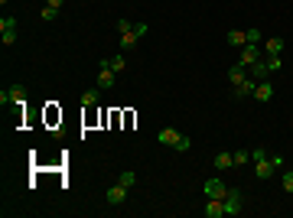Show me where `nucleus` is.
<instances>
[{
	"label": "nucleus",
	"mask_w": 293,
	"mask_h": 218,
	"mask_svg": "<svg viewBox=\"0 0 293 218\" xmlns=\"http://www.w3.org/2000/svg\"><path fill=\"white\" fill-rule=\"evenodd\" d=\"M95 85H98V88H101V91H111V88H114V85H117V72H114V68L108 65V59H101V65H98Z\"/></svg>",
	"instance_id": "3"
},
{
	"label": "nucleus",
	"mask_w": 293,
	"mask_h": 218,
	"mask_svg": "<svg viewBox=\"0 0 293 218\" xmlns=\"http://www.w3.org/2000/svg\"><path fill=\"white\" fill-rule=\"evenodd\" d=\"M202 215L205 218H225V202H222V199H209L205 209H202Z\"/></svg>",
	"instance_id": "9"
},
{
	"label": "nucleus",
	"mask_w": 293,
	"mask_h": 218,
	"mask_svg": "<svg viewBox=\"0 0 293 218\" xmlns=\"http://www.w3.org/2000/svg\"><path fill=\"white\" fill-rule=\"evenodd\" d=\"M225 202V215H241V202H245V196H241L238 189H228V196L222 199Z\"/></svg>",
	"instance_id": "8"
},
{
	"label": "nucleus",
	"mask_w": 293,
	"mask_h": 218,
	"mask_svg": "<svg viewBox=\"0 0 293 218\" xmlns=\"http://www.w3.org/2000/svg\"><path fill=\"white\" fill-rule=\"evenodd\" d=\"M104 199H108L111 205H124V202H127V186H121V183H117V186H111Z\"/></svg>",
	"instance_id": "11"
},
{
	"label": "nucleus",
	"mask_w": 293,
	"mask_h": 218,
	"mask_svg": "<svg viewBox=\"0 0 293 218\" xmlns=\"http://www.w3.org/2000/svg\"><path fill=\"white\" fill-rule=\"evenodd\" d=\"M248 75L258 78V82H264V78L271 75V68H267V62H264V59H261V62H254V65H248Z\"/></svg>",
	"instance_id": "13"
},
{
	"label": "nucleus",
	"mask_w": 293,
	"mask_h": 218,
	"mask_svg": "<svg viewBox=\"0 0 293 218\" xmlns=\"http://www.w3.org/2000/svg\"><path fill=\"white\" fill-rule=\"evenodd\" d=\"M254 88H258V78L248 75L241 85H235V98H254Z\"/></svg>",
	"instance_id": "10"
},
{
	"label": "nucleus",
	"mask_w": 293,
	"mask_h": 218,
	"mask_svg": "<svg viewBox=\"0 0 293 218\" xmlns=\"http://www.w3.org/2000/svg\"><path fill=\"white\" fill-rule=\"evenodd\" d=\"M62 3L65 0H46V7H52V10H62Z\"/></svg>",
	"instance_id": "29"
},
{
	"label": "nucleus",
	"mask_w": 293,
	"mask_h": 218,
	"mask_svg": "<svg viewBox=\"0 0 293 218\" xmlns=\"http://www.w3.org/2000/svg\"><path fill=\"white\" fill-rule=\"evenodd\" d=\"M245 78H248V68L245 65H232V68H228V82H232V85H241Z\"/></svg>",
	"instance_id": "16"
},
{
	"label": "nucleus",
	"mask_w": 293,
	"mask_h": 218,
	"mask_svg": "<svg viewBox=\"0 0 293 218\" xmlns=\"http://www.w3.org/2000/svg\"><path fill=\"white\" fill-rule=\"evenodd\" d=\"M264 62H267L271 72H280V55H264Z\"/></svg>",
	"instance_id": "24"
},
{
	"label": "nucleus",
	"mask_w": 293,
	"mask_h": 218,
	"mask_svg": "<svg viewBox=\"0 0 293 218\" xmlns=\"http://www.w3.org/2000/svg\"><path fill=\"white\" fill-rule=\"evenodd\" d=\"M284 52V36H271L264 42V55H280Z\"/></svg>",
	"instance_id": "14"
},
{
	"label": "nucleus",
	"mask_w": 293,
	"mask_h": 218,
	"mask_svg": "<svg viewBox=\"0 0 293 218\" xmlns=\"http://www.w3.org/2000/svg\"><path fill=\"white\" fill-rule=\"evenodd\" d=\"M39 16H42L46 23H52V20H55V10H52V7H42V10H39Z\"/></svg>",
	"instance_id": "27"
},
{
	"label": "nucleus",
	"mask_w": 293,
	"mask_h": 218,
	"mask_svg": "<svg viewBox=\"0 0 293 218\" xmlns=\"http://www.w3.org/2000/svg\"><path fill=\"white\" fill-rule=\"evenodd\" d=\"M264 59V49H261V42H248V46H241V62L238 65H254V62Z\"/></svg>",
	"instance_id": "6"
},
{
	"label": "nucleus",
	"mask_w": 293,
	"mask_h": 218,
	"mask_svg": "<svg viewBox=\"0 0 293 218\" xmlns=\"http://www.w3.org/2000/svg\"><path fill=\"white\" fill-rule=\"evenodd\" d=\"M254 98H258V101H271V98H274V85L267 82V78H264V82H258V88H254Z\"/></svg>",
	"instance_id": "15"
},
{
	"label": "nucleus",
	"mask_w": 293,
	"mask_h": 218,
	"mask_svg": "<svg viewBox=\"0 0 293 218\" xmlns=\"http://www.w3.org/2000/svg\"><path fill=\"white\" fill-rule=\"evenodd\" d=\"M0 39H3V46L16 42V16H3L0 20Z\"/></svg>",
	"instance_id": "7"
},
{
	"label": "nucleus",
	"mask_w": 293,
	"mask_h": 218,
	"mask_svg": "<svg viewBox=\"0 0 293 218\" xmlns=\"http://www.w3.org/2000/svg\"><path fill=\"white\" fill-rule=\"evenodd\" d=\"M157 140H160V143H166V147H173V150H179V153H186V150L192 147L189 137L179 134V130H173V127H163V130L157 134Z\"/></svg>",
	"instance_id": "1"
},
{
	"label": "nucleus",
	"mask_w": 293,
	"mask_h": 218,
	"mask_svg": "<svg viewBox=\"0 0 293 218\" xmlns=\"http://www.w3.org/2000/svg\"><path fill=\"white\" fill-rule=\"evenodd\" d=\"M117 183H121V186H127V189H130V186L137 183V173H134V170H124L121 176H117Z\"/></svg>",
	"instance_id": "21"
},
{
	"label": "nucleus",
	"mask_w": 293,
	"mask_h": 218,
	"mask_svg": "<svg viewBox=\"0 0 293 218\" xmlns=\"http://www.w3.org/2000/svg\"><path fill=\"white\" fill-rule=\"evenodd\" d=\"M137 39H140V36H137L134 29H130V33H124V36H121V49H134Z\"/></svg>",
	"instance_id": "20"
},
{
	"label": "nucleus",
	"mask_w": 293,
	"mask_h": 218,
	"mask_svg": "<svg viewBox=\"0 0 293 218\" xmlns=\"http://www.w3.org/2000/svg\"><path fill=\"white\" fill-rule=\"evenodd\" d=\"M280 186H284V192H290V196H293V170L280 176Z\"/></svg>",
	"instance_id": "23"
},
{
	"label": "nucleus",
	"mask_w": 293,
	"mask_h": 218,
	"mask_svg": "<svg viewBox=\"0 0 293 218\" xmlns=\"http://www.w3.org/2000/svg\"><path fill=\"white\" fill-rule=\"evenodd\" d=\"M232 157H235V166H245V163H251V150H235Z\"/></svg>",
	"instance_id": "22"
},
{
	"label": "nucleus",
	"mask_w": 293,
	"mask_h": 218,
	"mask_svg": "<svg viewBox=\"0 0 293 218\" xmlns=\"http://www.w3.org/2000/svg\"><path fill=\"white\" fill-rule=\"evenodd\" d=\"M235 166V157L228 150H222V153H215V170H232Z\"/></svg>",
	"instance_id": "17"
},
{
	"label": "nucleus",
	"mask_w": 293,
	"mask_h": 218,
	"mask_svg": "<svg viewBox=\"0 0 293 218\" xmlns=\"http://www.w3.org/2000/svg\"><path fill=\"white\" fill-rule=\"evenodd\" d=\"M261 39H264V33H261V29H248V42H261Z\"/></svg>",
	"instance_id": "26"
},
{
	"label": "nucleus",
	"mask_w": 293,
	"mask_h": 218,
	"mask_svg": "<svg viewBox=\"0 0 293 218\" xmlns=\"http://www.w3.org/2000/svg\"><path fill=\"white\" fill-rule=\"evenodd\" d=\"M225 42H228V46H235V49L248 46V29H228V33H225Z\"/></svg>",
	"instance_id": "12"
},
{
	"label": "nucleus",
	"mask_w": 293,
	"mask_h": 218,
	"mask_svg": "<svg viewBox=\"0 0 293 218\" xmlns=\"http://www.w3.org/2000/svg\"><path fill=\"white\" fill-rule=\"evenodd\" d=\"M0 104H26V85L3 88V91H0Z\"/></svg>",
	"instance_id": "5"
},
{
	"label": "nucleus",
	"mask_w": 293,
	"mask_h": 218,
	"mask_svg": "<svg viewBox=\"0 0 293 218\" xmlns=\"http://www.w3.org/2000/svg\"><path fill=\"white\" fill-rule=\"evenodd\" d=\"M251 163H254V173H258L261 179H271L274 173H277V170H274V163H271V153L261 150V147H258V150H251Z\"/></svg>",
	"instance_id": "2"
},
{
	"label": "nucleus",
	"mask_w": 293,
	"mask_h": 218,
	"mask_svg": "<svg viewBox=\"0 0 293 218\" xmlns=\"http://www.w3.org/2000/svg\"><path fill=\"white\" fill-rule=\"evenodd\" d=\"M108 65H111V68H114L117 75H121L124 68H127V59H124V55H121V52H114V55H111V59H108Z\"/></svg>",
	"instance_id": "19"
},
{
	"label": "nucleus",
	"mask_w": 293,
	"mask_h": 218,
	"mask_svg": "<svg viewBox=\"0 0 293 218\" xmlns=\"http://www.w3.org/2000/svg\"><path fill=\"white\" fill-rule=\"evenodd\" d=\"M147 29H150V26H147V23H134V33L140 36V39H143V36H147Z\"/></svg>",
	"instance_id": "28"
},
{
	"label": "nucleus",
	"mask_w": 293,
	"mask_h": 218,
	"mask_svg": "<svg viewBox=\"0 0 293 218\" xmlns=\"http://www.w3.org/2000/svg\"><path fill=\"white\" fill-rule=\"evenodd\" d=\"M98 98H101V88L95 85V88H88V91L82 95V104H85V108H95V104H98Z\"/></svg>",
	"instance_id": "18"
},
{
	"label": "nucleus",
	"mask_w": 293,
	"mask_h": 218,
	"mask_svg": "<svg viewBox=\"0 0 293 218\" xmlns=\"http://www.w3.org/2000/svg\"><path fill=\"white\" fill-rule=\"evenodd\" d=\"M205 199H225L228 196V189H232V186L225 183V179H218V176H212V179H205Z\"/></svg>",
	"instance_id": "4"
},
{
	"label": "nucleus",
	"mask_w": 293,
	"mask_h": 218,
	"mask_svg": "<svg viewBox=\"0 0 293 218\" xmlns=\"http://www.w3.org/2000/svg\"><path fill=\"white\" fill-rule=\"evenodd\" d=\"M114 29L124 36V33H130V29H134V23H130V20H117V23H114Z\"/></svg>",
	"instance_id": "25"
}]
</instances>
